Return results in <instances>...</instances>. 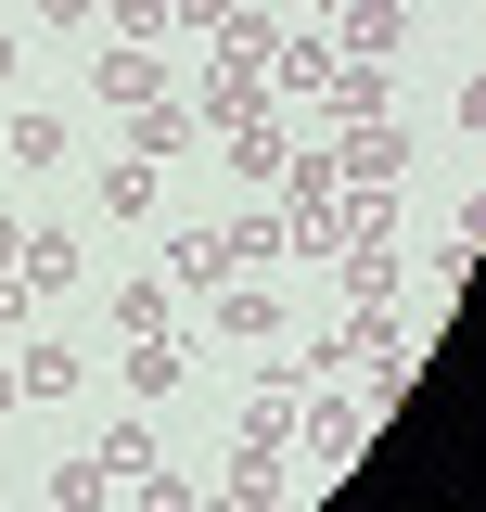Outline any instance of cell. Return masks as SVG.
Masks as SVG:
<instances>
[{"label":"cell","instance_id":"6da1fadb","mask_svg":"<svg viewBox=\"0 0 486 512\" xmlns=\"http://www.w3.org/2000/svg\"><path fill=\"white\" fill-rule=\"evenodd\" d=\"M333 180L359 192V205H384V192L410 180V116H371V128H346V141H333Z\"/></svg>","mask_w":486,"mask_h":512},{"label":"cell","instance_id":"7a4b0ae2","mask_svg":"<svg viewBox=\"0 0 486 512\" xmlns=\"http://www.w3.org/2000/svg\"><path fill=\"white\" fill-rule=\"evenodd\" d=\"M397 52H410V13H397V0H346L333 64H384V77H397Z\"/></svg>","mask_w":486,"mask_h":512},{"label":"cell","instance_id":"3957f363","mask_svg":"<svg viewBox=\"0 0 486 512\" xmlns=\"http://www.w3.org/2000/svg\"><path fill=\"white\" fill-rule=\"evenodd\" d=\"M180 116H192V128H256V116H269V77H243V64H205V90H192Z\"/></svg>","mask_w":486,"mask_h":512},{"label":"cell","instance_id":"277c9868","mask_svg":"<svg viewBox=\"0 0 486 512\" xmlns=\"http://www.w3.org/2000/svg\"><path fill=\"white\" fill-rule=\"evenodd\" d=\"M90 90L141 116V103H167V52H154V39H128V52H103V64H90Z\"/></svg>","mask_w":486,"mask_h":512},{"label":"cell","instance_id":"5b68a950","mask_svg":"<svg viewBox=\"0 0 486 512\" xmlns=\"http://www.w3.org/2000/svg\"><path fill=\"white\" fill-rule=\"evenodd\" d=\"M154 282H167V295H218V282H231V231H180Z\"/></svg>","mask_w":486,"mask_h":512},{"label":"cell","instance_id":"8992f818","mask_svg":"<svg viewBox=\"0 0 486 512\" xmlns=\"http://www.w3.org/2000/svg\"><path fill=\"white\" fill-rule=\"evenodd\" d=\"M180 372H192L180 333H141V346H128V397H141V410H154V397H180Z\"/></svg>","mask_w":486,"mask_h":512},{"label":"cell","instance_id":"52a82bcc","mask_svg":"<svg viewBox=\"0 0 486 512\" xmlns=\"http://www.w3.org/2000/svg\"><path fill=\"white\" fill-rule=\"evenodd\" d=\"M218 333L269 346V333H282V295H269V282H218Z\"/></svg>","mask_w":486,"mask_h":512},{"label":"cell","instance_id":"ba28073f","mask_svg":"<svg viewBox=\"0 0 486 512\" xmlns=\"http://www.w3.org/2000/svg\"><path fill=\"white\" fill-rule=\"evenodd\" d=\"M282 500V436H243V461H231V512H269Z\"/></svg>","mask_w":486,"mask_h":512},{"label":"cell","instance_id":"9c48e42d","mask_svg":"<svg viewBox=\"0 0 486 512\" xmlns=\"http://www.w3.org/2000/svg\"><path fill=\"white\" fill-rule=\"evenodd\" d=\"M295 448H307V461H346V448H359V410H346V397L295 410Z\"/></svg>","mask_w":486,"mask_h":512},{"label":"cell","instance_id":"30bf717a","mask_svg":"<svg viewBox=\"0 0 486 512\" xmlns=\"http://www.w3.org/2000/svg\"><path fill=\"white\" fill-rule=\"evenodd\" d=\"M128 154H141V167H167V154H192V116H180V103H141V128H128Z\"/></svg>","mask_w":486,"mask_h":512},{"label":"cell","instance_id":"8fae6325","mask_svg":"<svg viewBox=\"0 0 486 512\" xmlns=\"http://www.w3.org/2000/svg\"><path fill=\"white\" fill-rule=\"evenodd\" d=\"M13 269H26V295H52V282H77V231H26V256H13Z\"/></svg>","mask_w":486,"mask_h":512},{"label":"cell","instance_id":"7c38bea8","mask_svg":"<svg viewBox=\"0 0 486 512\" xmlns=\"http://www.w3.org/2000/svg\"><path fill=\"white\" fill-rule=\"evenodd\" d=\"M13 384H26V397H77V346H64V333H52V346H26Z\"/></svg>","mask_w":486,"mask_h":512},{"label":"cell","instance_id":"4fadbf2b","mask_svg":"<svg viewBox=\"0 0 486 512\" xmlns=\"http://www.w3.org/2000/svg\"><path fill=\"white\" fill-rule=\"evenodd\" d=\"M282 154H295V141H282V116H256V128H231V167H243V180H282Z\"/></svg>","mask_w":486,"mask_h":512},{"label":"cell","instance_id":"5bb4252c","mask_svg":"<svg viewBox=\"0 0 486 512\" xmlns=\"http://www.w3.org/2000/svg\"><path fill=\"white\" fill-rule=\"evenodd\" d=\"M103 500H116L103 461H52V512H103Z\"/></svg>","mask_w":486,"mask_h":512},{"label":"cell","instance_id":"9a60e30c","mask_svg":"<svg viewBox=\"0 0 486 512\" xmlns=\"http://www.w3.org/2000/svg\"><path fill=\"white\" fill-rule=\"evenodd\" d=\"M167 308H180L167 282H128V295H116V333H128V346H141V333H167Z\"/></svg>","mask_w":486,"mask_h":512},{"label":"cell","instance_id":"2e32d148","mask_svg":"<svg viewBox=\"0 0 486 512\" xmlns=\"http://www.w3.org/2000/svg\"><path fill=\"white\" fill-rule=\"evenodd\" d=\"M77 141H64V116H13V167H64Z\"/></svg>","mask_w":486,"mask_h":512},{"label":"cell","instance_id":"e0dca14e","mask_svg":"<svg viewBox=\"0 0 486 512\" xmlns=\"http://www.w3.org/2000/svg\"><path fill=\"white\" fill-rule=\"evenodd\" d=\"M231 269H282V218H269V205L231 218Z\"/></svg>","mask_w":486,"mask_h":512},{"label":"cell","instance_id":"ac0fdd59","mask_svg":"<svg viewBox=\"0 0 486 512\" xmlns=\"http://www.w3.org/2000/svg\"><path fill=\"white\" fill-rule=\"evenodd\" d=\"M154 180H167V167H141V154H116V167H103V205H116V218H141V205H154Z\"/></svg>","mask_w":486,"mask_h":512},{"label":"cell","instance_id":"d6986e66","mask_svg":"<svg viewBox=\"0 0 486 512\" xmlns=\"http://www.w3.org/2000/svg\"><path fill=\"white\" fill-rule=\"evenodd\" d=\"M90 461H103V474H116V487H128V474H154V436H141V423H116V436L90 448Z\"/></svg>","mask_w":486,"mask_h":512},{"label":"cell","instance_id":"ffe728a7","mask_svg":"<svg viewBox=\"0 0 486 512\" xmlns=\"http://www.w3.org/2000/svg\"><path fill=\"white\" fill-rule=\"evenodd\" d=\"M128 512H192V487L167 474V461H154V474H128Z\"/></svg>","mask_w":486,"mask_h":512},{"label":"cell","instance_id":"44dd1931","mask_svg":"<svg viewBox=\"0 0 486 512\" xmlns=\"http://www.w3.org/2000/svg\"><path fill=\"white\" fill-rule=\"evenodd\" d=\"M167 26H231V0H167Z\"/></svg>","mask_w":486,"mask_h":512},{"label":"cell","instance_id":"7402d4cb","mask_svg":"<svg viewBox=\"0 0 486 512\" xmlns=\"http://www.w3.org/2000/svg\"><path fill=\"white\" fill-rule=\"evenodd\" d=\"M39 13H52V26H90V13H103V0H39Z\"/></svg>","mask_w":486,"mask_h":512},{"label":"cell","instance_id":"603a6c76","mask_svg":"<svg viewBox=\"0 0 486 512\" xmlns=\"http://www.w3.org/2000/svg\"><path fill=\"white\" fill-rule=\"evenodd\" d=\"M13 256H26V218H0V269H13Z\"/></svg>","mask_w":486,"mask_h":512},{"label":"cell","instance_id":"cb8c5ba5","mask_svg":"<svg viewBox=\"0 0 486 512\" xmlns=\"http://www.w3.org/2000/svg\"><path fill=\"white\" fill-rule=\"evenodd\" d=\"M243 13H282V0H243Z\"/></svg>","mask_w":486,"mask_h":512},{"label":"cell","instance_id":"d4e9b609","mask_svg":"<svg viewBox=\"0 0 486 512\" xmlns=\"http://www.w3.org/2000/svg\"><path fill=\"white\" fill-rule=\"evenodd\" d=\"M0 77H13V39H0Z\"/></svg>","mask_w":486,"mask_h":512},{"label":"cell","instance_id":"484cf974","mask_svg":"<svg viewBox=\"0 0 486 512\" xmlns=\"http://www.w3.org/2000/svg\"><path fill=\"white\" fill-rule=\"evenodd\" d=\"M320 13H346V0H320Z\"/></svg>","mask_w":486,"mask_h":512}]
</instances>
